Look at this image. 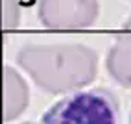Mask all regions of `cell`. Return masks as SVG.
Instances as JSON below:
<instances>
[{
	"label": "cell",
	"mask_w": 131,
	"mask_h": 124,
	"mask_svg": "<svg viewBox=\"0 0 131 124\" xmlns=\"http://www.w3.org/2000/svg\"><path fill=\"white\" fill-rule=\"evenodd\" d=\"M39 21L50 30L85 28L98 19L96 0H39Z\"/></svg>",
	"instance_id": "cell-3"
},
{
	"label": "cell",
	"mask_w": 131,
	"mask_h": 124,
	"mask_svg": "<svg viewBox=\"0 0 131 124\" xmlns=\"http://www.w3.org/2000/svg\"><path fill=\"white\" fill-rule=\"evenodd\" d=\"M20 22V7L17 0H4V28L13 30Z\"/></svg>",
	"instance_id": "cell-6"
},
{
	"label": "cell",
	"mask_w": 131,
	"mask_h": 124,
	"mask_svg": "<svg viewBox=\"0 0 131 124\" xmlns=\"http://www.w3.org/2000/svg\"><path fill=\"white\" fill-rule=\"evenodd\" d=\"M118 100L109 89L78 91L42 115V124H118Z\"/></svg>",
	"instance_id": "cell-2"
},
{
	"label": "cell",
	"mask_w": 131,
	"mask_h": 124,
	"mask_svg": "<svg viewBox=\"0 0 131 124\" xmlns=\"http://www.w3.org/2000/svg\"><path fill=\"white\" fill-rule=\"evenodd\" d=\"M107 72L122 87L131 89V17L124 24V32L115 37V45L107 54Z\"/></svg>",
	"instance_id": "cell-4"
},
{
	"label": "cell",
	"mask_w": 131,
	"mask_h": 124,
	"mask_svg": "<svg viewBox=\"0 0 131 124\" xmlns=\"http://www.w3.org/2000/svg\"><path fill=\"white\" fill-rule=\"evenodd\" d=\"M4 117L6 120H13L26 109L30 100V93H28V85L24 83V80L19 76V72L6 65L4 67Z\"/></svg>",
	"instance_id": "cell-5"
},
{
	"label": "cell",
	"mask_w": 131,
	"mask_h": 124,
	"mask_svg": "<svg viewBox=\"0 0 131 124\" xmlns=\"http://www.w3.org/2000/svg\"><path fill=\"white\" fill-rule=\"evenodd\" d=\"M129 124H131V115H129Z\"/></svg>",
	"instance_id": "cell-8"
},
{
	"label": "cell",
	"mask_w": 131,
	"mask_h": 124,
	"mask_svg": "<svg viewBox=\"0 0 131 124\" xmlns=\"http://www.w3.org/2000/svg\"><path fill=\"white\" fill-rule=\"evenodd\" d=\"M17 63L42 91L52 94L83 87L96 78L98 54L80 43L74 45H24Z\"/></svg>",
	"instance_id": "cell-1"
},
{
	"label": "cell",
	"mask_w": 131,
	"mask_h": 124,
	"mask_svg": "<svg viewBox=\"0 0 131 124\" xmlns=\"http://www.w3.org/2000/svg\"><path fill=\"white\" fill-rule=\"evenodd\" d=\"M24 124H33V122H24Z\"/></svg>",
	"instance_id": "cell-7"
}]
</instances>
